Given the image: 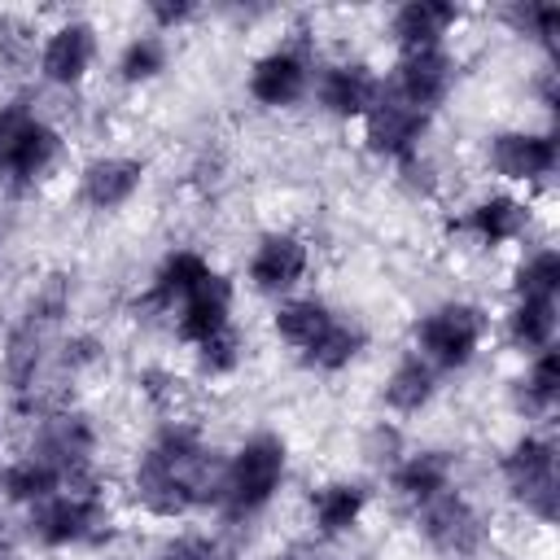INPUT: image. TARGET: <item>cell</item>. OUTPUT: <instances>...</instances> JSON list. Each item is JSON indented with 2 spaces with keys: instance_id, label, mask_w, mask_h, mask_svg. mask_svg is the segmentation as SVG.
I'll return each mask as SVG.
<instances>
[{
  "instance_id": "9a60e30c",
  "label": "cell",
  "mask_w": 560,
  "mask_h": 560,
  "mask_svg": "<svg viewBox=\"0 0 560 560\" xmlns=\"http://www.w3.org/2000/svg\"><path fill=\"white\" fill-rule=\"evenodd\" d=\"M381 88H385V79L368 61H328L311 79V92H315L319 109L332 114V118H341V122L363 118L376 105Z\"/></svg>"
},
{
  "instance_id": "44dd1931",
  "label": "cell",
  "mask_w": 560,
  "mask_h": 560,
  "mask_svg": "<svg viewBox=\"0 0 560 560\" xmlns=\"http://www.w3.org/2000/svg\"><path fill=\"white\" fill-rule=\"evenodd\" d=\"M368 486H359V481H324V486H315L311 490V525H315V534L319 538H341V534H350L359 521H363V512H368Z\"/></svg>"
},
{
  "instance_id": "7402d4cb",
  "label": "cell",
  "mask_w": 560,
  "mask_h": 560,
  "mask_svg": "<svg viewBox=\"0 0 560 560\" xmlns=\"http://www.w3.org/2000/svg\"><path fill=\"white\" fill-rule=\"evenodd\" d=\"M433 394H438V372H433L416 350H407V354L389 368V376H385V385H381V402H385L394 416H420V411L433 402Z\"/></svg>"
},
{
  "instance_id": "4dcf8cb0",
  "label": "cell",
  "mask_w": 560,
  "mask_h": 560,
  "mask_svg": "<svg viewBox=\"0 0 560 560\" xmlns=\"http://www.w3.org/2000/svg\"><path fill=\"white\" fill-rule=\"evenodd\" d=\"M192 354H197L201 376H210V381H214V376H232V372L241 368V359H245V337H241L236 328H223L219 337L192 346Z\"/></svg>"
},
{
  "instance_id": "ffe728a7",
  "label": "cell",
  "mask_w": 560,
  "mask_h": 560,
  "mask_svg": "<svg viewBox=\"0 0 560 560\" xmlns=\"http://www.w3.org/2000/svg\"><path fill=\"white\" fill-rule=\"evenodd\" d=\"M389 486L398 499H407L411 508L429 503L433 494L455 486V459L451 451H411L389 468Z\"/></svg>"
},
{
  "instance_id": "52a82bcc",
  "label": "cell",
  "mask_w": 560,
  "mask_h": 560,
  "mask_svg": "<svg viewBox=\"0 0 560 560\" xmlns=\"http://www.w3.org/2000/svg\"><path fill=\"white\" fill-rule=\"evenodd\" d=\"M416 525L438 556H472L486 542V516L464 490H442L416 508Z\"/></svg>"
},
{
  "instance_id": "e0dca14e",
  "label": "cell",
  "mask_w": 560,
  "mask_h": 560,
  "mask_svg": "<svg viewBox=\"0 0 560 560\" xmlns=\"http://www.w3.org/2000/svg\"><path fill=\"white\" fill-rule=\"evenodd\" d=\"M144 184V162L131 153H101L79 171V197L92 210H122Z\"/></svg>"
},
{
  "instance_id": "277c9868",
  "label": "cell",
  "mask_w": 560,
  "mask_h": 560,
  "mask_svg": "<svg viewBox=\"0 0 560 560\" xmlns=\"http://www.w3.org/2000/svg\"><path fill=\"white\" fill-rule=\"evenodd\" d=\"M486 332H490V315L477 302H464V298L429 306L416 319V328H411L416 354L433 372H459V368H468L477 359Z\"/></svg>"
},
{
  "instance_id": "2e32d148",
  "label": "cell",
  "mask_w": 560,
  "mask_h": 560,
  "mask_svg": "<svg viewBox=\"0 0 560 560\" xmlns=\"http://www.w3.org/2000/svg\"><path fill=\"white\" fill-rule=\"evenodd\" d=\"M232 306H236V284L223 271H210L179 306H175V337L184 346H201L232 328Z\"/></svg>"
},
{
  "instance_id": "8d00e7d4",
  "label": "cell",
  "mask_w": 560,
  "mask_h": 560,
  "mask_svg": "<svg viewBox=\"0 0 560 560\" xmlns=\"http://www.w3.org/2000/svg\"><path fill=\"white\" fill-rule=\"evenodd\" d=\"M267 560H302V556H293V551H276V556H267Z\"/></svg>"
},
{
  "instance_id": "4316f807",
  "label": "cell",
  "mask_w": 560,
  "mask_h": 560,
  "mask_svg": "<svg viewBox=\"0 0 560 560\" xmlns=\"http://www.w3.org/2000/svg\"><path fill=\"white\" fill-rule=\"evenodd\" d=\"M556 324H560L556 298H516V306L508 311V337L516 350H529V354L556 346Z\"/></svg>"
},
{
  "instance_id": "30bf717a",
  "label": "cell",
  "mask_w": 560,
  "mask_h": 560,
  "mask_svg": "<svg viewBox=\"0 0 560 560\" xmlns=\"http://www.w3.org/2000/svg\"><path fill=\"white\" fill-rule=\"evenodd\" d=\"M26 451L48 459L70 486V481L88 477V464H92V451H96V429L83 411H52L35 424V438H31Z\"/></svg>"
},
{
  "instance_id": "d6986e66",
  "label": "cell",
  "mask_w": 560,
  "mask_h": 560,
  "mask_svg": "<svg viewBox=\"0 0 560 560\" xmlns=\"http://www.w3.org/2000/svg\"><path fill=\"white\" fill-rule=\"evenodd\" d=\"M529 228H534V206L521 201L516 192H490V197H481V201L464 214V232H472L477 245H486V249L525 241Z\"/></svg>"
},
{
  "instance_id": "7c38bea8",
  "label": "cell",
  "mask_w": 560,
  "mask_h": 560,
  "mask_svg": "<svg viewBox=\"0 0 560 560\" xmlns=\"http://www.w3.org/2000/svg\"><path fill=\"white\" fill-rule=\"evenodd\" d=\"M96 48H101V39H96L92 22H83V18L57 22L39 44V61H35L39 79L52 88H79L88 79V70L96 66Z\"/></svg>"
},
{
  "instance_id": "5b68a950",
  "label": "cell",
  "mask_w": 560,
  "mask_h": 560,
  "mask_svg": "<svg viewBox=\"0 0 560 560\" xmlns=\"http://www.w3.org/2000/svg\"><path fill=\"white\" fill-rule=\"evenodd\" d=\"M61 131L48 118H39L26 101L0 105V179L18 188L39 184L61 162Z\"/></svg>"
},
{
  "instance_id": "cb8c5ba5",
  "label": "cell",
  "mask_w": 560,
  "mask_h": 560,
  "mask_svg": "<svg viewBox=\"0 0 560 560\" xmlns=\"http://www.w3.org/2000/svg\"><path fill=\"white\" fill-rule=\"evenodd\" d=\"M332 315L337 311L324 298H284L276 306V315H271V328H276V337L284 346H293L298 354H306L324 337V328L332 324Z\"/></svg>"
},
{
  "instance_id": "5bb4252c",
  "label": "cell",
  "mask_w": 560,
  "mask_h": 560,
  "mask_svg": "<svg viewBox=\"0 0 560 560\" xmlns=\"http://www.w3.org/2000/svg\"><path fill=\"white\" fill-rule=\"evenodd\" d=\"M311 57L293 44H280L271 52H262L254 66H249V79H245V92L262 105V109H289L298 105L306 92H311Z\"/></svg>"
},
{
  "instance_id": "d4e9b609",
  "label": "cell",
  "mask_w": 560,
  "mask_h": 560,
  "mask_svg": "<svg viewBox=\"0 0 560 560\" xmlns=\"http://www.w3.org/2000/svg\"><path fill=\"white\" fill-rule=\"evenodd\" d=\"M61 486H66V477H61L48 459H39V455H31V451H22L18 459H9V464L0 468V494H4L9 503H18V508H35L39 499L57 494Z\"/></svg>"
},
{
  "instance_id": "f1b7e54d",
  "label": "cell",
  "mask_w": 560,
  "mask_h": 560,
  "mask_svg": "<svg viewBox=\"0 0 560 560\" xmlns=\"http://www.w3.org/2000/svg\"><path fill=\"white\" fill-rule=\"evenodd\" d=\"M556 398H560V350L547 346L529 359V368L521 376V402L529 411H551Z\"/></svg>"
},
{
  "instance_id": "ba28073f",
  "label": "cell",
  "mask_w": 560,
  "mask_h": 560,
  "mask_svg": "<svg viewBox=\"0 0 560 560\" xmlns=\"http://www.w3.org/2000/svg\"><path fill=\"white\" fill-rule=\"evenodd\" d=\"M381 79H385V74H381ZM359 122H363V144H368V153L389 158V162H407V158L420 153V140L429 136L433 114H424V109L398 101L389 88H381L376 105H372Z\"/></svg>"
},
{
  "instance_id": "83f0119b",
  "label": "cell",
  "mask_w": 560,
  "mask_h": 560,
  "mask_svg": "<svg viewBox=\"0 0 560 560\" xmlns=\"http://www.w3.org/2000/svg\"><path fill=\"white\" fill-rule=\"evenodd\" d=\"M166 66H171V44H166V35H158V31L131 35V39L122 44L118 61H114L118 79H122V83H131V88L153 83V79H158Z\"/></svg>"
},
{
  "instance_id": "8fae6325",
  "label": "cell",
  "mask_w": 560,
  "mask_h": 560,
  "mask_svg": "<svg viewBox=\"0 0 560 560\" xmlns=\"http://www.w3.org/2000/svg\"><path fill=\"white\" fill-rule=\"evenodd\" d=\"M311 271V245L306 236L298 232H267L258 236L249 262H245V280L254 293H267V298H280V293H293Z\"/></svg>"
},
{
  "instance_id": "ac0fdd59",
  "label": "cell",
  "mask_w": 560,
  "mask_h": 560,
  "mask_svg": "<svg viewBox=\"0 0 560 560\" xmlns=\"http://www.w3.org/2000/svg\"><path fill=\"white\" fill-rule=\"evenodd\" d=\"M459 4L451 0H407L394 9L389 18V35L398 44V52H416V48H442V39L459 26Z\"/></svg>"
},
{
  "instance_id": "74e56055",
  "label": "cell",
  "mask_w": 560,
  "mask_h": 560,
  "mask_svg": "<svg viewBox=\"0 0 560 560\" xmlns=\"http://www.w3.org/2000/svg\"><path fill=\"white\" fill-rule=\"evenodd\" d=\"M0 547H4V525H0Z\"/></svg>"
},
{
  "instance_id": "e575fe53",
  "label": "cell",
  "mask_w": 560,
  "mask_h": 560,
  "mask_svg": "<svg viewBox=\"0 0 560 560\" xmlns=\"http://www.w3.org/2000/svg\"><path fill=\"white\" fill-rule=\"evenodd\" d=\"M144 13H149L158 35H171V31H179V26H188L197 18V4L192 0H149Z\"/></svg>"
},
{
  "instance_id": "9c48e42d",
  "label": "cell",
  "mask_w": 560,
  "mask_h": 560,
  "mask_svg": "<svg viewBox=\"0 0 560 560\" xmlns=\"http://www.w3.org/2000/svg\"><path fill=\"white\" fill-rule=\"evenodd\" d=\"M455 70L459 66H455V57L446 48H416V52H398L394 70L385 74V88L398 101L433 114L438 105H446V96L455 88Z\"/></svg>"
},
{
  "instance_id": "7a4b0ae2",
  "label": "cell",
  "mask_w": 560,
  "mask_h": 560,
  "mask_svg": "<svg viewBox=\"0 0 560 560\" xmlns=\"http://www.w3.org/2000/svg\"><path fill=\"white\" fill-rule=\"evenodd\" d=\"M284 468H289V442L271 429L262 433H249L228 459H223V486H219V512L228 521H245V516H258L276 494H280V481H284Z\"/></svg>"
},
{
  "instance_id": "603a6c76",
  "label": "cell",
  "mask_w": 560,
  "mask_h": 560,
  "mask_svg": "<svg viewBox=\"0 0 560 560\" xmlns=\"http://www.w3.org/2000/svg\"><path fill=\"white\" fill-rule=\"evenodd\" d=\"M214 267L197 254V249H171L162 262H158V271H153V284H149V302L153 306H162V311H175L206 276H210Z\"/></svg>"
},
{
  "instance_id": "8992f818",
  "label": "cell",
  "mask_w": 560,
  "mask_h": 560,
  "mask_svg": "<svg viewBox=\"0 0 560 560\" xmlns=\"http://www.w3.org/2000/svg\"><path fill=\"white\" fill-rule=\"evenodd\" d=\"M499 472H503L512 499H516L529 516H538L542 525L556 521V499H560V490H556V442H551V438L521 433V438L508 446V455L499 459Z\"/></svg>"
},
{
  "instance_id": "3957f363",
  "label": "cell",
  "mask_w": 560,
  "mask_h": 560,
  "mask_svg": "<svg viewBox=\"0 0 560 560\" xmlns=\"http://www.w3.org/2000/svg\"><path fill=\"white\" fill-rule=\"evenodd\" d=\"M109 525H114L109 503L101 499V490L88 486V477L70 481L57 494L26 508V534L48 551L79 547V542H101V534H109Z\"/></svg>"
},
{
  "instance_id": "484cf974",
  "label": "cell",
  "mask_w": 560,
  "mask_h": 560,
  "mask_svg": "<svg viewBox=\"0 0 560 560\" xmlns=\"http://www.w3.org/2000/svg\"><path fill=\"white\" fill-rule=\"evenodd\" d=\"M363 350H368V328H363L354 315H332V324H328L324 337L302 354V363L315 368V372H341V368H350Z\"/></svg>"
},
{
  "instance_id": "4fadbf2b",
  "label": "cell",
  "mask_w": 560,
  "mask_h": 560,
  "mask_svg": "<svg viewBox=\"0 0 560 560\" xmlns=\"http://www.w3.org/2000/svg\"><path fill=\"white\" fill-rule=\"evenodd\" d=\"M486 162L499 179L508 184H538L556 171L560 162V144L551 131H525V127H512V131H499L490 136L486 144Z\"/></svg>"
},
{
  "instance_id": "836d02e7",
  "label": "cell",
  "mask_w": 560,
  "mask_h": 560,
  "mask_svg": "<svg viewBox=\"0 0 560 560\" xmlns=\"http://www.w3.org/2000/svg\"><path fill=\"white\" fill-rule=\"evenodd\" d=\"M402 455H407V451H402V433H398L389 420H381V424L368 429V438H363V459H368V464L394 468Z\"/></svg>"
},
{
  "instance_id": "d6a6232c",
  "label": "cell",
  "mask_w": 560,
  "mask_h": 560,
  "mask_svg": "<svg viewBox=\"0 0 560 560\" xmlns=\"http://www.w3.org/2000/svg\"><path fill=\"white\" fill-rule=\"evenodd\" d=\"M512 26L529 39H538L542 48L556 44V31H560V9L556 4H542V0H525V4H512Z\"/></svg>"
},
{
  "instance_id": "1f68e13d",
  "label": "cell",
  "mask_w": 560,
  "mask_h": 560,
  "mask_svg": "<svg viewBox=\"0 0 560 560\" xmlns=\"http://www.w3.org/2000/svg\"><path fill=\"white\" fill-rule=\"evenodd\" d=\"M35 372H39V337H35V324L18 328L9 337V350H4V376L13 389H31L35 385Z\"/></svg>"
},
{
  "instance_id": "d590c367",
  "label": "cell",
  "mask_w": 560,
  "mask_h": 560,
  "mask_svg": "<svg viewBox=\"0 0 560 560\" xmlns=\"http://www.w3.org/2000/svg\"><path fill=\"white\" fill-rule=\"evenodd\" d=\"M153 560H219V547L210 542V538H201V534H184V538H175L162 556H153Z\"/></svg>"
},
{
  "instance_id": "6da1fadb",
  "label": "cell",
  "mask_w": 560,
  "mask_h": 560,
  "mask_svg": "<svg viewBox=\"0 0 560 560\" xmlns=\"http://www.w3.org/2000/svg\"><path fill=\"white\" fill-rule=\"evenodd\" d=\"M219 486H223V459H214V451L188 424H166L131 472L136 503L162 521L219 503Z\"/></svg>"
},
{
  "instance_id": "f546056e",
  "label": "cell",
  "mask_w": 560,
  "mask_h": 560,
  "mask_svg": "<svg viewBox=\"0 0 560 560\" xmlns=\"http://www.w3.org/2000/svg\"><path fill=\"white\" fill-rule=\"evenodd\" d=\"M556 289H560V254H556L551 245H542V249H534V254L516 267L512 293H516V298H556Z\"/></svg>"
}]
</instances>
